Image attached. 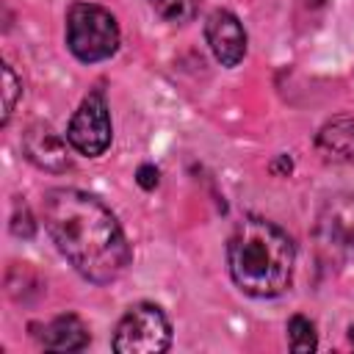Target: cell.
<instances>
[{"label": "cell", "mask_w": 354, "mask_h": 354, "mask_svg": "<svg viewBox=\"0 0 354 354\" xmlns=\"http://www.w3.org/2000/svg\"><path fill=\"white\" fill-rule=\"evenodd\" d=\"M69 141L61 138L50 124H30L25 133H22V152L25 158L44 169V171H66L72 166V155H69Z\"/></svg>", "instance_id": "cell-8"}, {"label": "cell", "mask_w": 354, "mask_h": 354, "mask_svg": "<svg viewBox=\"0 0 354 354\" xmlns=\"http://www.w3.org/2000/svg\"><path fill=\"white\" fill-rule=\"evenodd\" d=\"M138 185L147 188V191H152V188L158 185V169H155L152 163H144V166L138 169Z\"/></svg>", "instance_id": "cell-15"}, {"label": "cell", "mask_w": 354, "mask_h": 354, "mask_svg": "<svg viewBox=\"0 0 354 354\" xmlns=\"http://www.w3.org/2000/svg\"><path fill=\"white\" fill-rule=\"evenodd\" d=\"M19 94H22V80L14 75L11 64H3V124L14 113V105H17Z\"/></svg>", "instance_id": "cell-13"}, {"label": "cell", "mask_w": 354, "mask_h": 354, "mask_svg": "<svg viewBox=\"0 0 354 354\" xmlns=\"http://www.w3.org/2000/svg\"><path fill=\"white\" fill-rule=\"evenodd\" d=\"M41 218L58 252L86 279L105 285L127 268L130 246L124 232L97 196L77 188H53L44 194Z\"/></svg>", "instance_id": "cell-1"}, {"label": "cell", "mask_w": 354, "mask_h": 354, "mask_svg": "<svg viewBox=\"0 0 354 354\" xmlns=\"http://www.w3.org/2000/svg\"><path fill=\"white\" fill-rule=\"evenodd\" d=\"M11 232L14 235H19V238H30L33 232H36V221H33V216H30V207L22 202H17L14 205V216H11Z\"/></svg>", "instance_id": "cell-14"}, {"label": "cell", "mask_w": 354, "mask_h": 354, "mask_svg": "<svg viewBox=\"0 0 354 354\" xmlns=\"http://www.w3.org/2000/svg\"><path fill=\"white\" fill-rule=\"evenodd\" d=\"M111 113L102 91H91L80 108L75 111L69 127H66V141L75 152L86 158H97L111 147Z\"/></svg>", "instance_id": "cell-6"}, {"label": "cell", "mask_w": 354, "mask_h": 354, "mask_svg": "<svg viewBox=\"0 0 354 354\" xmlns=\"http://www.w3.org/2000/svg\"><path fill=\"white\" fill-rule=\"evenodd\" d=\"M41 346L47 351H80L88 346V329L77 315H58L41 329Z\"/></svg>", "instance_id": "cell-10"}, {"label": "cell", "mask_w": 354, "mask_h": 354, "mask_svg": "<svg viewBox=\"0 0 354 354\" xmlns=\"http://www.w3.org/2000/svg\"><path fill=\"white\" fill-rule=\"evenodd\" d=\"M66 44L83 64L111 58L119 47L116 17L97 3H75L66 14Z\"/></svg>", "instance_id": "cell-3"}, {"label": "cell", "mask_w": 354, "mask_h": 354, "mask_svg": "<svg viewBox=\"0 0 354 354\" xmlns=\"http://www.w3.org/2000/svg\"><path fill=\"white\" fill-rule=\"evenodd\" d=\"M171 343L169 318L158 304H136L124 313L113 332V351L119 354H160Z\"/></svg>", "instance_id": "cell-4"}, {"label": "cell", "mask_w": 354, "mask_h": 354, "mask_svg": "<svg viewBox=\"0 0 354 354\" xmlns=\"http://www.w3.org/2000/svg\"><path fill=\"white\" fill-rule=\"evenodd\" d=\"M288 346L299 354H307V351H315L318 348V335H315V326L310 318L304 315H293L288 321Z\"/></svg>", "instance_id": "cell-11"}, {"label": "cell", "mask_w": 354, "mask_h": 354, "mask_svg": "<svg viewBox=\"0 0 354 354\" xmlns=\"http://www.w3.org/2000/svg\"><path fill=\"white\" fill-rule=\"evenodd\" d=\"M315 241L326 263H346L354 257V196H329L318 213Z\"/></svg>", "instance_id": "cell-5"}, {"label": "cell", "mask_w": 354, "mask_h": 354, "mask_svg": "<svg viewBox=\"0 0 354 354\" xmlns=\"http://www.w3.org/2000/svg\"><path fill=\"white\" fill-rule=\"evenodd\" d=\"M318 152L324 155V160L332 163H351L354 160V119L351 116H335L329 119L318 138H315Z\"/></svg>", "instance_id": "cell-9"}, {"label": "cell", "mask_w": 354, "mask_h": 354, "mask_svg": "<svg viewBox=\"0 0 354 354\" xmlns=\"http://www.w3.org/2000/svg\"><path fill=\"white\" fill-rule=\"evenodd\" d=\"M296 246L277 224L249 216L227 243V266L232 282L254 299H271L290 288Z\"/></svg>", "instance_id": "cell-2"}, {"label": "cell", "mask_w": 354, "mask_h": 354, "mask_svg": "<svg viewBox=\"0 0 354 354\" xmlns=\"http://www.w3.org/2000/svg\"><path fill=\"white\" fill-rule=\"evenodd\" d=\"M149 6L155 8L158 17H163L166 22H191L202 6V0H149Z\"/></svg>", "instance_id": "cell-12"}, {"label": "cell", "mask_w": 354, "mask_h": 354, "mask_svg": "<svg viewBox=\"0 0 354 354\" xmlns=\"http://www.w3.org/2000/svg\"><path fill=\"white\" fill-rule=\"evenodd\" d=\"M304 3H307V6H321L324 0H304Z\"/></svg>", "instance_id": "cell-16"}, {"label": "cell", "mask_w": 354, "mask_h": 354, "mask_svg": "<svg viewBox=\"0 0 354 354\" xmlns=\"http://www.w3.org/2000/svg\"><path fill=\"white\" fill-rule=\"evenodd\" d=\"M205 39L221 66H238L246 55V30L241 19L224 8H216L205 22Z\"/></svg>", "instance_id": "cell-7"}]
</instances>
